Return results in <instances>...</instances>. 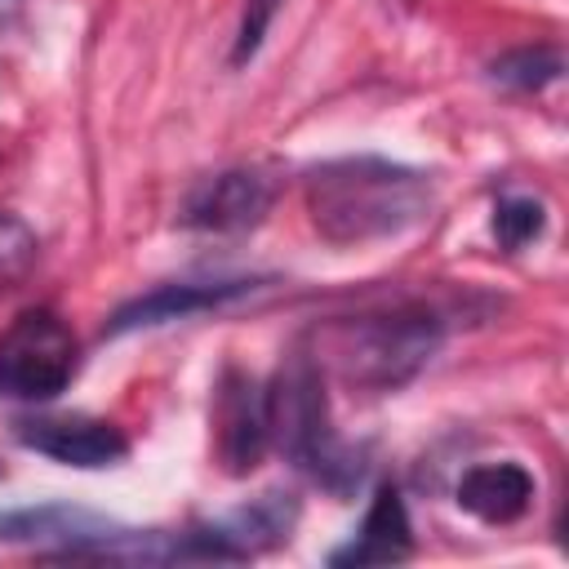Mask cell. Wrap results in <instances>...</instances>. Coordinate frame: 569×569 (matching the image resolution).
I'll return each mask as SVG.
<instances>
[{"label": "cell", "instance_id": "obj_11", "mask_svg": "<svg viewBox=\"0 0 569 569\" xmlns=\"http://www.w3.org/2000/svg\"><path fill=\"white\" fill-rule=\"evenodd\" d=\"M533 502V476L520 462H480L458 480V507L485 525H511Z\"/></svg>", "mask_w": 569, "mask_h": 569}, {"label": "cell", "instance_id": "obj_1", "mask_svg": "<svg viewBox=\"0 0 569 569\" xmlns=\"http://www.w3.org/2000/svg\"><path fill=\"white\" fill-rule=\"evenodd\" d=\"M307 213L329 244H373L418 227L431 204V178L422 169L382 156H342L307 173Z\"/></svg>", "mask_w": 569, "mask_h": 569}, {"label": "cell", "instance_id": "obj_13", "mask_svg": "<svg viewBox=\"0 0 569 569\" xmlns=\"http://www.w3.org/2000/svg\"><path fill=\"white\" fill-rule=\"evenodd\" d=\"M36 262H40V240H36V231H31L18 213L0 209V289L22 284V280L36 271Z\"/></svg>", "mask_w": 569, "mask_h": 569}, {"label": "cell", "instance_id": "obj_7", "mask_svg": "<svg viewBox=\"0 0 569 569\" xmlns=\"http://www.w3.org/2000/svg\"><path fill=\"white\" fill-rule=\"evenodd\" d=\"M213 436H218V462L231 476H249L267 458V449H271L267 391L249 373H240V369H222V378H218Z\"/></svg>", "mask_w": 569, "mask_h": 569}, {"label": "cell", "instance_id": "obj_9", "mask_svg": "<svg viewBox=\"0 0 569 569\" xmlns=\"http://www.w3.org/2000/svg\"><path fill=\"white\" fill-rule=\"evenodd\" d=\"M116 520L93 516L84 507H67V502H40V507H9L0 511V542H18V547H36L40 556L58 560L62 551L107 533Z\"/></svg>", "mask_w": 569, "mask_h": 569}, {"label": "cell", "instance_id": "obj_3", "mask_svg": "<svg viewBox=\"0 0 569 569\" xmlns=\"http://www.w3.org/2000/svg\"><path fill=\"white\" fill-rule=\"evenodd\" d=\"M267 427H271V445L298 471H307L325 493L351 498L360 489L365 467H369L365 449L333 431L325 369L316 365L307 342H298L284 356V365L276 369V378L267 387Z\"/></svg>", "mask_w": 569, "mask_h": 569}, {"label": "cell", "instance_id": "obj_8", "mask_svg": "<svg viewBox=\"0 0 569 569\" xmlns=\"http://www.w3.org/2000/svg\"><path fill=\"white\" fill-rule=\"evenodd\" d=\"M258 280H173V284H156L138 298H129L124 307L111 311L107 333H133V329H151V325H169V320H187L200 311H218L244 293H253Z\"/></svg>", "mask_w": 569, "mask_h": 569}, {"label": "cell", "instance_id": "obj_12", "mask_svg": "<svg viewBox=\"0 0 569 569\" xmlns=\"http://www.w3.org/2000/svg\"><path fill=\"white\" fill-rule=\"evenodd\" d=\"M565 71V58L560 49L551 44H529V49H511L502 58L489 62V76L507 89H520V93H533V89H547L551 80H560Z\"/></svg>", "mask_w": 569, "mask_h": 569}, {"label": "cell", "instance_id": "obj_15", "mask_svg": "<svg viewBox=\"0 0 569 569\" xmlns=\"http://www.w3.org/2000/svg\"><path fill=\"white\" fill-rule=\"evenodd\" d=\"M284 0H249L244 4V18H240V31H236V49H231V67L249 62L258 49H262V36L271 27V18L280 13Z\"/></svg>", "mask_w": 569, "mask_h": 569}, {"label": "cell", "instance_id": "obj_2", "mask_svg": "<svg viewBox=\"0 0 569 569\" xmlns=\"http://www.w3.org/2000/svg\"><path fill=\"white\" fill-rule=\"evenodd\" d=\"M445 320L431 307L396 302L382 311L333 316L316 329V365L333 369L338 382L356 391H400L440 351Z\"/></svg>", "mask_w": 569, "mask_h": 569}, {"label": "cell", "instance_id": "obj_4", "mask_svg": "<svg viewBox=\"0 0 569 569\" xmlns=\"http://www.w3.org/2000/svg\"><path fill=\"white\" fill-rule=\"evenodd\" d=\"M80 347L67 320L44 307H31L9 320L0 333V396L13 400H53L76 378Z\"/></svg>", "mask_w": 569, "mask_h": 569}, {"label": "cell", "instance_id": "obj_5", "mask_svg": "<svg viewBox=\"0 0 569 569\" xmlns=\"http://www.w3.org/2000/svg\"><path fill=\"white\" fill-rule=\"evenodd\" d=\"M13 440L22 449H36L62 467H116L129 458V440L116 422L89 418V413H44V418H18Z\"/></svg>", "mask_w": 569, "mask_h": 569}, {"label": "cell", "instance_id": "obj_14", "mask_svg": "<svg viewBox=\"0 0 569 569\" xmlns=\"http://www.w3.org/2000/svg\"><path fill=\"white\" fill-rule=\"evenodd\" d=\"M547 227V209L533 196H507L493 209V236L502 249H525L529 240H538Z\"/></svg>", "mask_w": 569, "mask_h": 569}, {"label": "cell", "instance_id": "obj_10", "mask_svg": "<svg viewBox=\"0 0 569 569\" xmlns=\"http://www.w3.org/2000/svg\"><path fill=\"white\" fill-rule=\"evenodd\" d=\"M413 556V525H409V511H405V498L396 485H378L373 489V502L360 520V529L351 533V542H342L329 565L347 569V565H400Z\"/></svg>", "mask_w": 569, "mask_h": 569}, {"label": "cell", "instance_id": "obj_6", "mask_svg": "<svg viewBox=\"0 0 569 569\" xmlns=\"http://www.w3.org/2000/svg\"><path fill=\"white\" fill-rule=\"evenodd\" d=\"M271 200H276V187H271L267 173H258V169H222L213 178H200L187 191L178 222L191 227V231L236 236V231L258 227L267 218Z\"/></svg>", "mask_w": 569, "mask_h": 569}]
</instances>
